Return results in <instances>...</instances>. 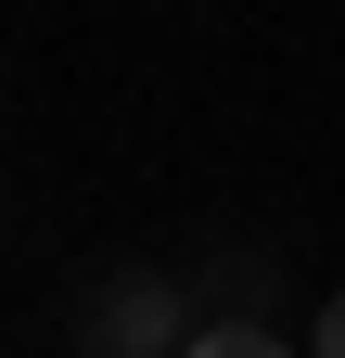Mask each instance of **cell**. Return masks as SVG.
<instances>
[{
    "label": "cell",
    "instance_id": "obj_1",
    "mask_svg": "<svg viewBox=\"0 0 345 358\" xmlns=\"http://www.w3.org/2000/svg\"><path fill=\"white\" fill-rule=\"evenodd\" d=\"M90 345H103V358H154V345H179V282H103Z\"/></svg>",
    "mask_w": 345,
    "mask_h": 358
},
{
    "label": "cell",
    "instance_id": "obj_2",
    "mask_svg": "<svg viewBox=\"0 0 345 358\" xmlns=\"http://www.w3.org/2000/svg\"><path fill=\"white\" fill-rule=\"evenodd\" d=\"M179 358H294V345H281L269 320H205V333H192Z\"/></svg>",
    "mask_w": 345,
    "mask_h": 358
},
{
    "label": "cell",
    "instance_id": "obj_3",
    "mask_svg": "<svg viewBox=\"0 0 345 358\" xmlns=\"http://www.w3.org/2000/svg\"><path fill=\"white\" fill-rule=\"evenodd\" d=\"M320 358H345V294H332V307H320Z\"/></svg>",
    "mask_w": 345,
    "mask_h": 358
}]
</instances>
